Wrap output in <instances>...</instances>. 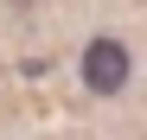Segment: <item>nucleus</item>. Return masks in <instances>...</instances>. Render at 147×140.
<instances>
[{
    "label": "nucleus",
    "instance_id": "nucleus-1",
    "mask_svg": "<svg viewBox=\"0 0 147 140\" xmlns=\"http://www.w3.org/2000/svg\"><path fill=\"white\" fill-rule=\"evenodd\" d=\"M128 70H134V57H128V45L121 38H90L83 45V89L90 96H121L128 89Z\"/></svg>",
    "mask_w": 147,
    "mask_h": 140
}]
</instances>
